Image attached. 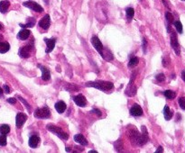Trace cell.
<instances>
[{"label": "cell", "mask_w": 185, "mask_h": 153, "mask_svg": "<svg viewBox=\"0 0 185 153\" xmlns=\"http://www.w3.org/2000/svg\"><path fill=\"white\" fill-rule=\"evenodd\" d=\"M51 116V111L47 106L37 108L34 112V117L39 119H47Z\"/></svg>", "instance_id": "277c9868"}, {"label": "cell", "mask_w": 185, "mask_h": 153, "mask_svg": "<svg viewBox=\"0 0 185 153\" xmlns=\"http://www.w3.org/2000/svg\"><path fill=\"white\" fill-rule=\"evenodd\" d=\"M33 42L22 47L20 50H19V56L21 58H28L30 56V52H31V50H33Z\"/></svg>", "instance_id": "52a82bcc"}, {"label": "cell", "mask_w": 185, "mask_h": 153, "mask_svg": "<svg viewBox=\"0 0 185 153\" xmlns=\"http://www.w3.org/2000/svg\"><path fill=\"white\" fill-rule=\"evenodd\" d=\"M2 29H3V24L0 23V30H2Z\"/></svg>", "instance_id": "60d3db41"}, {"label": "cell", "mask_w": 185, "mask_h": 153, "mask_svg": "<svg viewBox=\"0 0 185 153\" xmlns=\"http://www.w3.org/2000/svg\"><path fill=\"white\" fill-rule=\"evenodd\" d=\"M27 120V115L23 114V113H18L16 118V124L18 128L22 127L24 125V123H25V121Z\"/></svg>", "instance_id": "7c38bea8"}, {"label": "cell", "mask_w": 185, "mask_h": 153, "mask_svg": "<svg viewBox=\"0 0 185 153\" xmlns=\"http://www.w3.org/2000/svg\"><path fill=\"white\" fill-rule=\"evenodd\" d=\"M73 101H74V103L78 106H80V107H84L87 105V100H86L85 96L83 95H81V94L74 96L73 97Z\"/></svg>", "instance_id": "8fae6325"}, {"label": "cell", "mask_w": 185, "mask_h": 153, "mask_svg": "<svg viewBox=\"0 0 185 153\" xmlns=\"http://www.w3.org/2000/svg\"><path fill=\"white\" fill-rule=\"evenodd\" d=\"M23 5L25 7H28V8L35 11V12H37V13H42L43 11V8L39 4H37V3H35L33 1H26V2H24Z\"/></svg>", "instance_id": "ba28073f"}, {"label": "cell", "mask_w": 185, "mask_h": 153, "mask_svg": "<svg viewBox=\"0 0 185 153\" xmlns=\"http://www.w3.org/2000/svg\"><path fill=\"white\" fill-rule=\"evenodd\" d=\"M38 68H40V69L42 70V80L48 81L51 78V74H50L49 69H47L44 66H42L41 64H38Z\"/></svg>", "instance_id": "9a60e30c"}, {"label": "cell", "mask_w": 185, "mask_h": 153, "mask_svg": "<svg viewBox=\"0 0 185 153\" xmlns=\"http://www.w3.org/2000/svg\"><path fill=\"white\" fill-rule=\"evenodd\" d=\"M47 130L53 132L56 136H58L62 140H66L69 139V135L66 132H64L61 127H58V126H55V125H53V124H48L47 125Z\"/></svg>", "instance_id": "3957f363"}, {"label": "cell", "mask_w": 185, "mask_h": 153, "mask_svg": "<svg viewBox=\"0 0 185 153\" xmlns=\"http://www.w3.org/2000/svg\"><path fill=\"white\" fill-rule=\"evenodd\" d=\"M44 41H45L46 45H47V48H46V50H45V52H46V53L52 52L53 48H54V46H55L56 40H55V39H47V38H45V39H44Z\"/></svg>", "instance_id": "4fadbf2b"}, {"label": "cell", "mask_w": 185, "mask_h": 153, "mask_svg": "<svg viewBox=\"0 0 185 153\" xmlns=\"http://www.w3.org/2000/svg\"><path fill=\"white\" fill-rule=\"evenodd\" d=\"M7 102H8V103H10V104H16V99L14 98V97H10V98L7 99Z\"/></svg>", "instance_id": "e575fe53"}, {"label": "cell", "mask_w": 185, "mask_h": 153, "mask_svg": "<svg viewBox=\"0 0 185 153\" xmlns=\"http://www.w3.org/2000/svg\"><path fill=\"white\" fill-rule=\"evenodd\" d=\"M35 24V19L33 18V17H30L27 19V22L25 24H20L19 25L22 27V28H31V27H33Z\"/></svg>", "instance_id": "7402d4cb"}, {"label": "cell", "mask_w": 185, "mask_h": 153, "mask_svg": "<svg viewBox=\"0 0 185 153\" xmlns=\"http://www.w3.org/2000/svg\"><path fill=\"white\" fill-rule=\"evenodd\" d=\"M171 45L172 47V49L174 50V52L177 55H180V46H179V42H178V39H177V35L176 33L172 31L171 32Z\"/></svg>", "instance_id": "8992f818"}, {"label": "cell", "mask_w": 185, "mask_h": 153, "mask_svg": "<svg viewBox=\"0 0 185 153\" xmlns=\"http://www.w3.org/2000/svg\"><path fill=\"white\" fill-rule=\"evenodd\" d=\"M163 115H164L165 120H167V121L171 120L172 115H173L172 111H171V109H170V107L168 106H165L164 108H163Z\"/></svg>", "instance_id": "44dd1931"}, {"label": "cell", "mask_w": 185, "mask_h": 153, "mask_svg": "<svg viewBox=\"0 0 185 153\" xmlns=\"http://www.w3.org/2000/svg\"><path fill=\"white\" fill-rule=\"evenodd\" d=\"M91 113H95V114H96L97 115H99V116L101 115V112H100L99 109H96V108H95V109H92V110H91Z\"/></svg>", "instance_id": "d590c367"}, {"label": "cell", "mask_w": 185, "mask_h": 153, "mask_svg": "<svg viewBox=\"0 0 185 153\" xmlns=\"http://www.w3.org/2000/svg\"><path fill=\"white\" fill-rule=\"evenodd\" d=\"M9 132H10V127H9V125H7V124H3V125L0 126V132H1V134L7 135V133H9Z\"/></svg>", "instance_id": "484cf974"}, {"label": "cell", "mask_w": 185, "mask_h": 153, "mask_svg": "<svg viewBox=\"0 0 185 153\" xmlns=\"http://www.w3.org/2000/svg\"><path fill=\"white\" fill-rule=\"evenodd\" d=\"M30 33H31V32H30L29 30H27V29H23V30H21V31L18 33L17 38H19V39L22 40V41H25V40H26V39L30 36Z\"/></svg>", "instance_id": "d6986e66"}, {"label": "cell", "mask_w": 185, "mask_h": 153, "mask_svg": "<svg viewBox=\"0 0 185 153\" xmlns=\"http://www.w3.org/2000/svg\"><path fill=\"white\" fill-rule=\"evenodd\" d=\"M40 143V138L37 136V135H33L30 137L29 139V146L33 149H35L38 147Z\"/></svg>", "instance_id": "2e32d148"}, {"label": "cell", "mask_w": 185, "mask_h": 153, "mask_svg": "<svg viewBox=\"0 0 185 153\" xmlns=\"http://www.w3.org/2000/svg\"><path fill=\"white\" fill-rule=\"evenodd\" d=\"M156 79H157V81H159V82L164 81V80H165V76H164V74H163V73L158 74V75L156 76Z\"/></svg>", "instance_id": "1f68e13d"}, {"label": "cell", "mask_w": 185, "mask_h": 153, "mask_svg": "<svg viewBox=\"0 0 185 153\" xmlns=\"http://www.w3.org/2000/svg\"><path fill=\"white\" fill-rule=\"evenodd\" d=\"M91 43H92V45L94 46V48L96 49L97 52L102 56V54L104 52V47H103L102 42L100 41V39L97 36H93L91 38Z\"/></svg>", "instance_id": "5b68a950"}, {"label": "cell", "mask_w": 185, "mask_h": 153, "mask_svg": "<svg viewBox=\"0 0 185 153\" xmlns=\"http://www.w3.org/2000/svg\"><path fill=\"white\" fill-rule=\"evenodd\" d=\"M134 74L132 75V78L130 79V82L127 86V88L126 90V95H129V96H133L134 95H135L136 93V87L134 85Z\"/></svg>", "instance_id": "9c48e42d"}, {"label": "cell", "mask_w": 185, "mask_h": 153, "mask_svg": "<svg viewBox=\"0 0 185 153\" xmlns=\"http://www.w3.org/2000/svg\"><path fill=\"white\" fill-rule=\"evenodd\" d=\"M129 138L133 142H134L135 144L139 146H143L146 144L147 141L149 140V137L146 126H142V133H139L136 130H132L130 132Z\"/></svg>", "instance_id": "6da1fadb"}, {"label": "cell", "mask_w": 185, "mask_h": 153, "mask_svg": "<svg viewBox=\"0 0 185 153\" xmlns=\"http://www.w3.org/2000/svg\"><path fill=\"white\" fill-rule=\"evenodd\" d=\"M181 78L183 79V81H185V70L181 71Z\"/></svg>", "instance_id": "f35d334b"}, {"label": "cell", "mask_w": 185, "mask_h": 153, "mask_svg": "<svg viewBox=\"0 0 185 153\" xmlns=\"http://www.w3.org/2000/svg\"><path fill=\"white\" fill-rule=\"evenodd\" d=\"M163 95H164V96L166 97V98H168V99H174L175 98V96H176V93L175 92H173V91H172V90H166V91H164L163 92Z\"/></svg>", "instance_id": "d4e9b609"}, {"label": "cell", "mask_w": 185, "mask_h": 153, "mask_svg": "<svg viewBox=\"0 0 185 153\" xmlns=\"http://www.w3.org/2000/svg\"><path fill=\"white\" fill-rule=\"evenodd\" d=\"M146 46H147V41L145 38H143V41H142V47L144 49V52L146 53Z\"/></svg>", "instance_id": "836d02e7"}, {"label": "cell", "mask_w": 185, "mask_h": 153, "mask_svg": "<svg viewBox=\"0 0 185 153\" xmlns=\"http://www.w3.org/2000/svg\"><path fill=\"white\" fill-rule=\"evenodd\" d=\"M126 14L127 21L130 22V21L133 19L134 16V8H132V7H128V8H126Z\"/></svg>", "instance_id": "cb8c5ba5"}, {"label": "cell", "mask_w": 185, "mask_h": 153, "mask_svg": "<svg viewBox=\"0 0 185 153\" xmlns=\"http://www.w3.org/2000/svg\"><path fill=\"white\" fill-rule=\"evenodd\" d=\"M74 140L83 146H87L88 145V140H86V138L82 135V134H76L74 136Z\"/></svg>", "instance_id": "ac0fdd59"}, {"label": "cell", "mask_w": 185, "mask_h": 153, "mask_svg": "<svg viewBox=\"0 0 185 153\" xmlns=\"http://www.w3.org/2000/svg\"><path fill=\"white\" fill-rule=\"evenodd\" d=\"M66 108H67V106H66V104L64 103L63 101H59V102H57V103L55 104V109H56V111L59 114L64 113Z\"/></svg>", "instance_id": "e0dca14e"}, {"label": "cell", "mask_w": 185, "mask_h": 153, "mask_svg": "<svg viewBox=\"0 0 185 153\" xmlns=\"http://www.w3.org/2000/svg\"><path fill=\"white\" fill-rule=\"evenodd\" d=\"M9 6H10V2L7 1V0H3V1H1L0 2V12L5 14L9 8Z\"/></svg>", "instance_id": "ffe728a7"}, {"label": "cell", "mask_w": 185, "mask_h": 153, "mask_svg": "<svg viewBox=\"0 0 185 153\" xmlns=\"http://www.w3.org/2000/svg\"><path fill=\"white\" fill-rule=\"evenodd\" d=\"M138 62H139V60H138V58L136 57H133L130 59L129 62H128V66L129 67H134L138 64Z\"/></svg>", "instance_id": "4316f807"}, {"label": "cell", "mask_w": 185, "mask_h": 153, "mask_svg": "<svg viewBox=\"0 0 185 153\" xmlns=\"http://www.w3.org/2000/svg\"><path fill=\"white\" fill-rule=\"evenodd\" d=\"M163 147H161V146H160V147H159V148L155 150V152H156V153H158V152H163Z\"/></svg>", "instance_id": "74e56055"}, {"label": "cell", "mask_w": 185, "mask_h": 153, "mask_svg": "<svg viewBox=\"0 0 185 153\" xmlns=\"http://www.w3.org/2000/svg\"><path fill=\"white\" fill-rule=\"evenodd\" d=\"M173 24H174V26H175L177 32H178L179 33H182V24H181V23L180 21H176V22H174Z\"/></svg>", "instance_id": "83f0119b"}, {"label": "cell", "mask_w": 185, "mask_h": 153, "mask_svg": "<svg viewBox=\"0 0 185 153\" xmlns=\"http://www.w3.org/2000/svg\"><path fill=\"white\" fill-rule=\"evenodd\" d=\"M0 40H3V36L2 35H0Z\"/></svg>", "instance_id": "7bdbcfd3"}, {"label": "cell", "mask_w": 185, "mask_h": 153, "mask_svg": "<svg viewBox=\"0 0 185 153\" xmlns=\"http://www.w3.org/2000/svg\"><path fill=\"white\" fill-rule=\"evenodd\" d=\"M87 86H92L97 89H100L101 91H108L111 90L114 87V84L112 82L108 81H103V80H99V81H94V82H88L86 84Z\"/></svg>", "instance_id": "7a4b0ae2"}, {"label": "cell", "mask_w": 185, "mask_h": 153, "mask_svg": "<svg viewBox=\"0 0 185 153\" xmlns=\"http://www.w3.org/2000/svg\"><path fill=\"white\" fill-rule=\"evenodd\" d=\"M182 1H185V0H182Z\"/></svg>", "instance_id": "ee69618b"}, {"label": "cell", "mask_w": 185, "mask_h": 153, "mask_svg": "<svg viewBox=\"0 0 185 153\" xmlns=\"http://www.w3.org/2000/svg\"><path fill=\"white\" fill-rule=\"evenodd\" d=\"M165 18H166V20H167V22H168L169 24H171L173 23V16L172 15V13L167 12V13L165 14Z\"/></svg>", "instance_id": "f1b7e54d"}, {"label": "cell", "mask_w": 185, "mask_h": 153, "mask_svg": "<svg viewBox=\"0 0 185 153\" xmlns=\"http://www.w3.org/2000/svg\"><path fill=\"white\" fill-rule=\"evenodd\" d=\"M130 115L133 116H141L143 115V109L140 106L134 105L130 109Z\"/></svg>", "instance_id": "5bb4252c"}, {"label": "cell", "mask_w": 185, "mask_h": 153, "mask_svg": "<svg viewBox=\"0 0 185 153\" xmlns=\"http://www.w3.org/2000/svg\"><path fill=\"white\" fill-rule=\"evenodd\" d=\"M89 153H98V152H97L96 150H90Z\"/></svg>", "instance_id": "ab89813d"}, {"label": "cell", "mask_w": 185, "mask_h": 153, "mask_svg": "<svg viewBox=\"0 0 185 153\" xmlns=\"http://www.w3.org/2000/svg\"><path fill=\"white\" fill-rule=\"evenodd\" d=\"M2 93H3V91H2V88L0 87V95H2Z\"/></svg>", "instance_id": "b9f144b4"}, {"label": "cell", "mask_w": 185, "mask_h": 153, "mask_svg": "<svg viewBox=\"0 0 185 153\" xmlns=\"http://www.w3.org/2000/svg\"><path fill=\"white\" fill-rule=\"evenodd\" d=\"M10 49V45L8 42H1L0 41V53H6Z\"/></svg>", "instance_id": "603a6c76"}, {"label": "cell", "mask_w": 185, "mask_h": 153, "mask_svg": "<svg viewBox=\"0 0 185 153\" xmlns=\"http://www.w3.org/2000/svg\"><path fill=\"white\" fill-rule=\"evenodd\" d=\"M4 91H5V93H7V94H9V93H10V88H9V86H8L7 85H5V86H4Z\"/></svg>", "instance_id": "8d00e7d4"}, {"label": "cell", "mask_w": 185, "mask_h": 153, "mask_svg": "<svg viewBox=\"0 0 185 153\" xmlns=\"http://www.w3.org/2000/svg\"><path fill=\"white\" fill-rule=\"evenodd\" d=\"M7 145V136L5 134L0 135V146H6Z\"/></svg>", "instance_id": "f546056e"}, {"label": "cell", "mask_w": 185, "mask_h": 153, "mask_svg": "<svg viewBox=\"0 0 185 153\" xmlns=\"http://www.w3.org/2000/svg\"><path fill=\"white\" fill-rule=\"evenodd\" d=\"M178 103H179L180 107H181L182 110H185V97H181V98H179Z\"/></svg>", "instance_id": "4dcf8cb0"}, {"label": "cell", "mask_w": 185, "mask_h": 153, "mask_svg": "<svg viewBox=\"0 0 185 153\" xmlns=\"http://www.w3.org/2000/svg\"><path fill=\"white\" fill-rule=\"evenodd\" d=\"M51 24V20H50V16L49 15H45L39 22V26L42 27L44 30L49 29Z\"/></svg>", "instance_id": "30bf717a"}, {"label": "cell", "mask_w": 185, "mask_h": 153, "mask_svg": "<svg viewBox=\"0 0 185 153\" xmlns=\"http://www.w3.org/2000/svg\"><path fill=\"white\" fill-rule=\"evenodd\" d=\"M18 98H19V100H21V101L23 102V103L25 104V107L28 109V111H31V107H30V106H29V104L27 103V102H26L23 97H21V96H18Z\"/></svg>", "instance_id": "d6a6232c"}]
</instances>
